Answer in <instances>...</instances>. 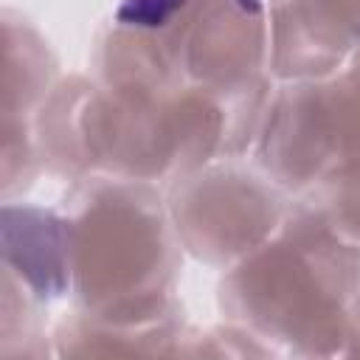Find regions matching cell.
<instances>
[{"instance_id":"cell-1","label":"cell","mask_w":360,"mask_h":360,"mask_svg":"<svg viewBox=\"0 0 360 360\" xmlns=\"http://www.w3.org/2000/svg\"><path fill=\"white\" fill-rule=\"evenodd\" d=\"M76 312L112 326H155L177 315L183 259L166 191L155 183L93 174L62 202Z\"/></svg>"},{"instance_id":"cell-2","label":"cell","mask_w":360,"mask_h":360,"mask_svg":"<svg viewBox=\"0 0 360 360\" xmlns=\"http://www.w3.org/2000/svg\"><path fill=\"white\" fill-rule=\"evenodd\" d=\"M357 292L360 242L298 200L262 248L222 270L219 309L256 340L326 354L343 352Z\"/></svg>"},{"instance_id":"cell-3","label":"cell","mask_w":360,"mask_h":360,"mask_svg":"<svg viewBox=\"0 0 360 360\" xmlns=\"http://www.w3.org/2000/svg\"><path fill=\"white\" fill-rule=\"evenodd\" d=\"M93 68L129 70L169 90L205 98L225 110L253 146L276 84L267 3L188 0L152 28L112 20L96 37Z\"/></svg>"},{"instance_id":"cell-4","label":"cell","mask_w":360,"mask_h":360,"mask_svg":"<svg viewBox=\"0 0 360 360\" xmlns=\"http://www.w3.org/2000/svg\"><path fill=\"white\" fill-rule=\"evenodd\" d=\"M163 191L183 250L219 270L262 248L298 202L245 155L208 160Z\"/></svg>"},{"instance_id":"cell-5","label":"cell","mask_w":360,"mask_h":360,"mask_svg":"<svg viewBox=\"0 0 360 360\" xmlns=\"http://www.w3.org/2000/svg\"><path fill=\"white\" fill-rule=\"evenodd\" d=\"M56 87V59L39 31L3 11V194L25 191L42 169L37 118Z\"/></svg>"},{"instance_id":"cell-6","label":"cell","mask_w":360,"mask_h":360,"mask_svg":"<svg viewBox=\"0 0 360 360\" xmlns=\"http://www.w3.org/2000/svg\"><path fill=\"white\" fill-rule=\"evenodd\" d=\"M267 31L276 82L326 79L360 51V0H270Z\"/></svg>"},{"instance_id":"cell-7","label":"cell","mask_w":360,"mask_h":360,"mask_svg":"<svg viewBox=\"0 0 360 360\" xmlns=\"http://www.w3.org/2000/svg\"><path fill=\"white\" fill-rule=\"evenodd\" d=\"M3 273L42 304L70 292L68 231L62 211L3 205Z\"/></svg>"},{"instance_id":"cell-8","label":"cell","mask_w":360,"mask_h":360,"mask_svg":"<svg viewBox=\"0 0 360 360\" xmlns=\"http://www.w3.org/2000/svg\"><path fill=\"white\" fill-rule=\"evenodd\" d=\"M304 132L329 177L360 160V51L326 79H298Z\"/></svg>"},{"instance_id":"cell-9","label":"cell","mask_w":360,"mask_h":360,"mask_svg":"<svg viewBox=\"0 0 360 360\" xmlns=\"http://www.w3.org/2000/svg\"><path fill=\"white\" fill-rule=\"evenodd\" d=\"M304 202L315 205L335 228L360 242V160L343 166Z\"/></svg>"},{"instance_id":"cell-10","label":"cell","mask_w":360,"mask_h":360,"mask_svg":"<svg viewBox=\"0 0 360 360\" xmlns=\"http://www.w3.org/2000/svg\"><path fill=\"white\" fill-rule=\"evenodd\" d=\"M188 0H118V8L112 14L115 22L124 25H160L166 22L180 6H186Z\"/></svg>"},{"instance_id":"cell-11","label":"cell","mask_w":360,"mask_h":360,"mask_svg":"<svg viewBox=\"0 0 360 360\" xmlns=\"http://www.w3.org/2000/svg\"><path fill=\"white\" fill-rule=\"evenodd\" d=\"M343 352H360V292L349 309V321H346V346Z\"/></svg>"}]
</instances>
